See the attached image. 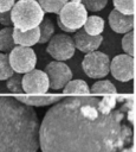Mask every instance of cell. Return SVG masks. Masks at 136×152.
<instances>
[{
    "instance_id": "obj_1",
    "label": "cell",
    "mask_w": 136,
    "mask_h": 152,
    "mask_svg": "<svg viewBox=\"0 0 136 152\" xmlns=\"http://www.w3.org/2000/svg\"><path fill=\"white\" fill-rule=\"evenodd\" d=\"M132 95L59 100L39 125L43 152H119L134 142Z\"/></svg>"
},
{
    "instance_id": "obj_2",
    "label": "cell",
    "mask_w": 136,
    "mask_h": 152,
    "mask_svg": "<svg viewBox=\"0 0 136 152\" xmlns=\"http://www.w3.org/2000/svg\"><path fill=\"white\" fill-rule=\"evenodd\" d=\"M39 121L32 106L0 95V152H37Z\"/></svg>"
},
{
    "instance_id": "obj_3",
    "label": "cell",
    "mask_w": 136,
    "mask_h": 152,
    "mask_svg": "<svg viewBox=\"0 0 136 152\" xmlns=\"http://www.w3.org/2000/svg\"><path fill=\"white\" fill-rule=\"evenodd\" d=\"M45 12L37 0H18L11 8L12 25L19 30H30L40 24Z\"/></svg>"
},
{
    "instance_id": "obj_4",
    "label": "cell",
    "mask_w": 136,
    "mask_h": 152,
    "mask_svg": "<svg viewBox=\"0 0 136 152\" xmlns=\"http://www.w3.org/2000/svg\"><path fill=\"white\" fill-rule=\"evenodd\" d=\"M86 18L88 11L80 0H69L58 13V19L61 24L72 31L80 28Z\"/></svg>"
},
{
    "instance_id": "obj_5",
    "label": "cell",
    "mask_w": 136,
    "mask_h": 152,
    "mask_svg": "<svg viewBox=\"0 0 136 152\" xmlns=\"http://www.w3.org/2000/svg\"><path fill=\"white\" fill-rule=\"evenodd\" d=\"M82 68L89 77H92V78L105 77L110 71L109 56L97 50L88 52L83 58Z\"/></svg>"
},
{
    "instance_id": "obj_6",
    "label": "cell",
    "mask_w": 136,
    "mask_h": 152,
    "mask_svg": "<svg viewBox=\"0 0 136 152\" xmlns=\"http://www.w3.org/2000/svg\"><path fill=\"white\" fill-rule=\"evenodd\" d=\"M8 61L13 71L18 74H25L34 69L37 64V56L31 46L15 45L8 52Z\"/></svg>"
},
{
    "instance_id": "obj_7",
    "label": "cell",
    "mask_w": 136,
    "mask_h": 152,
    "mask_svg": "<svg viewBox=\"0 0 136 152\" xmlns=\"http://www.w3.org/2000/svg\"><path fill=\"white\" fill-rule=\"evenodd\" d=\"M46 51L56 61H66L70 59L76 51V46L71 36L65 33L53 34L47 42Z\"/></svg>"
},
{
    "instance_id": "obj_8",
    "label": "cell",
    "mask_w": 136,
    "mask_h": 152,
    "mask_svg": "<svg viewBox=\"0 0 136 152\" xmlns=\"http://www.w3.org/2000/svg\"><path fill=\"white\" fill-rule=\"evenodd\" d=\"M22 90L31 95H43L48 89V78L45 71L32 69L21 76Z\"/></svg>"
},
{
    "instance_id": "obj_9",
    "label": "cell",
    "mask_w": 136,
    "mask_h": 152,
    "mask_svg": "<svg viewBox=\"0 0 136 152\" xmlns=\"http://www.w3.org/2000/svg\"><path fill=\"white\" fill-rule=\"evenodd\" d=\"M45 74L48 78V88L57 90L63 88L71 78L72 71L67 64L63 63V61H54L46 65Z\"/></svg>"
},
{
    "instance_id": "obj_10",
    "label": "cell",
    "mask_w": 136,
    "mask_h": 152,
    "mask_svg": "<svg viewBox=\"0 0 136 152\" xmlns=\"http://www.w3.org/2000/svg\"><path fill=\"white\" fill-rule=\"evenodd\" d=\"M110 71L112 76L121 82H128L132 80L135 75L134 56L127 53L115 56L112 61H110Z\"/></svg>"
},
{
    "instance_id": "obj_11",
    "label": "cell",
    "mask_w": 136,
    "mask_h": 152,
    "mask_svg": "<svg viewBox=\"0 0 136 152\" xmlns=\"http://www.w3.org/2000/svg\"><path fill=\"white\" fill-rule=\"evenodd\" d=\"M73 33L75 34H73L72 39H73V43H75L76 49H78L79 51L85 52V53L97 50L101 46L102 42H103L102 34L91 36V34L86 33L83 27L76 30Z\"/></svg>"
},
{
    "instance_id": "obj_12",
    "label": "cell",
    "mask_w": 136,
    "mask_h": 152,
    "mask_svg": "<svg viewBox=\"0 0 136 152\" xmlns=\"http://www.w3.org/2000/svg\"><path fill=\"white\" fill-rule=\"evenodd\" d=\"M109 25L116 33H127L134 30L135 17L134 14L121 13L114 8L109 14Z\"/></svg>"
},
{
    "instance_id": "obj_13",
    "label": "cell",
    "mask_w": 136,
    "mask_h": 152,
    "mask_svg": "<svg viewBox=\"0 0 136 152\" xmlns=\"http://www.w3.org/2000/svg\"><path fill=\"white\" fill-rule=\"evenodd\" d=\"M39 27L35 26L30 30H19L13 27V39L15 45L21 46H32L38 43L39 40Z\"/></svg>"
},
{
    "instance_id": "obj_14",
    "label": "cell",
    "mask_w": 136,
    "mask_h": 152,
    "mask_svg": "<svg viewBox=\"0 0 136 152\" xmlns=\"http://www.w3.org/2000/svg\"><path fill=\"white\" fill-rule=\"evenodd\" d=\"M17 100H19L20 102L28 104V106H35V107H41V106H50L56 102H58L59 100H61V96H57V95H51V96H17Z\"/></svg>"
},
{
    "instance_id": "obj_15",
    "label": "cell",
    "mask_w": 136,
    "mask_h": 152,
    "mask_svg": "<svg viewBox=\"0 0 136 152\" xmlns=\"http://www.w3.org/2000/svg\"><path fill=\"white\" fill-rule=\"evenodd\" d=\"M82 27L86 33L91 36H98V34H102L104 30V20L99 15H88Z\"/></svg>"
},
{
    "instance_id": "obj_16",
    "label": "cell",
    "mask_w": 136,
    "mask_h": 152,
    "mask_svg": "<svg viewBox=\"0 0 136 152\" xmlns=\"http://www.w3.org/2000/svg\"><path fill=\"white\" fill-rule=\"evenodd\" d=\"M64 94H79V95H86L90 94V88L83 80H70L64 87H63Z\"/></svg>"
},
{
    "instance_id": "obj_17",
    "label": "cell",
    "mask_w": 136,
    "mask_h": 152,
    "mask_svg": "<svg viewBox=\"0 0 136 152\" xmlns=\"http://www.w3.org/2000/svg\"><path fill=\"white\" fill-rule=\"evenodd\" d=\"M15 46L13 39V27L12 26H4L0 30V50L5 53H8Z\"/></svg>"
},
{
    "instance_id": "obj_18",
    "label": "cell",
    "mask_w": 136,
    "mask_h": 152,
    "mask_svg": "<svg viewBox=\"0 0 136 152\" xmlns=\"http://www.w3.org/2000/svg\"><path fill=\"white\" fill-rule=\"evenodd\" d=\"M39 27V40L38 43L39 44H44V43H47L50 40V38L53 36L54 33V25L52 23V20L50 18H43V20L40 21V24L38 25Z\"/></svg>"
},
{
    "instance_id": "obj_19",
    "label": "cell",
    "mask_w": 136,
    "mask_h": 152,
    "mask_svg": "<svg viewBox=\"0 0 136 152\" xmlns=\"http://www.w3.org/2000/svg\"><path fill=\"white\" fill-rule=\"evenodd\" d=\"M90 93L91 94H105V95L117 94V89L110 81L103 80V81H98V82L93 83V86L90 89Z\"/></svg>"
},
{
    "instance_id": "obj_20",
    "label": "cell",
    "mask_w": 136,
    "mask_h": 152,
    "mask_svg": "<svg viewBox=\"0 0 136 152\" xmlns=\"http://www.w3.org/2000/svg\"><path fill=\"white\" fill-rule=\"evenodd\" d=\"M40 7L46 13H54L58 14L61 7L69 1V0H37Z\"/></svg>"
},
{
    "instance_id": "obj_21",
    "label": "cell",
    "mask_w": 136,
    "mask_h": 152,
    "mask_svg": "<svg viewBox=\"0 0 136 152\" xmlns=\"http://www.w3.org/2000/svg\"><path fill=\"white\" fill-rule=\"evenodd\" d=\"M13 69L8 61V53L0 52V81L7 80L13 75Z\"/></svg>"
},
{
    "instance_id": "obj_22",
    "label": "cell",
    "mask_w": 136,
    "mask_h": 152,
    "mask_svg": "<svg viewBox=\"0 0 136 152\" xmlns=\"http://www.w3.org/2000/svg\"><path fill=\"white\" fill-rule=\"evenodd\" d=\"M122 49L127 55H135V32L134 30L127 32L122 38Z\"/></svg>"
},
{
    "instance_id": "obj_23",
    "label": "cell",
    "mask_w": 136,
    "mask_h": 152,
    "mask_svg": "<svg viewBox=\"0 0 136 152\" xmlns=\"http://www.w3.org/2000/svg\"><path fill=\"white\" fill-rule=\"evenodd\" d=\"M114 7L124 14H135V0H114Z\"/></svg>"
},
{
    "instance_id": "obj_24",
    "label": "cell",
    "mask_w": 136,
    "mask_h": 152,
    "mask_svg": "<svg viewBox=\"0 0 136 152\" xmlns=\"http://www.w3.org/2000/svg\"><path fill=\"white\" fill-rule=\"evenodd\" d=\"M7 88L9 91L14 94H21L22 87H21V76L20 75H12L11 77L7 78Z\"/></svg>"
},
{
    "instance_id": "obj_25",
    "label": "cell",
    "mask_w": 136,
    "mask_h": 152,
    "mask_svg": "<svg viewBox=\"0 0 136 152\" xmlns=\"http://www.w3.org/2000/svg\"><path fill=\"white\" fill-rule=\"evenodd\" d=\"M80 1L85 6L86 11H90V12L102 11L108 4V0H80Z\"/></svg>"
},
{
    "instance_id": "obj_26",
    "label": "cell",
    "mask_w": 136,
    "mask_h": 152,
    "mask_svg": "<svg viewBox=\"0 0 136 152\" xmlns=\"http://www.w3.org/2000/svg\"><path fill=\"white\" fill-rule=\"evenodd\" d=\"M0 24L4 26H12V19H11V10L0 12Z\"/></svg>"
},
{
    "instance_id": "obj_27",
    "label": "cell",
    "mask_w": 136,
    "mask_h": 152,
    "mask_svg": "<svg viewBox=\"0 0 136 152\" xmlns=\"http://www.w3.org/2000/svg\"><path fill=\"white\" fill-rule=\"evenodd\" d=\"M15 0H0V12L9 11L14 5Z\"/></svg>"
},
{
    "instance_id": "obj_28",
    "label": "cell",
    "mask_w": 136,
    "mask_h": 152,
    "mask_svg": "<svg viewBox=\"0 0 136 152\" xmlns=\"http://www.w3.org/2000/svg\"><path fill=\"white\" fill-rule=\"evenodd\" d=\"M57 25H58V27H59L60 30H63L64 32H67V33H73V32H75V31H72V30L67 28L65 25H63V24H61V21H60L58 18H57Z\"/></svg>"
},
{
    "instance_id": "obj_29",
    "label": "cell",
    "mask_w": 136,
    "mask_h": 152,
    "mask_svg": "<svg viewBox=\"0 0 136 152\" xmlns=\"http://www.w3.org/2000/svg\"><path fill=\"white\" fill-rule=\"evenodd\" d=\"M119 152H135V146H134V142H131L129 146L124 147L123 150H121Z\"/></svg>"
}]
</instances>
